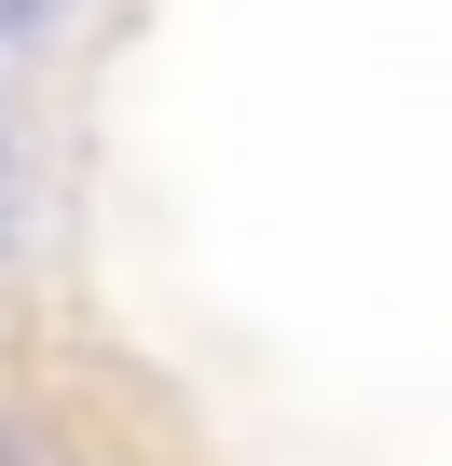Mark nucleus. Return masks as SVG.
Wrapping results in <instances>:
<instances>
[{
	"instance_id": "obj_1",
	"label": "nucleus",
	"mask_w": 452,
	"mask_h": 466,
	"mask_svg": "<svg viewBox=\"0 0 452 466\" xmlns=\"http://www.w3.org/2000/svg\"><path fill=\"white\" fill-rule=\"evenodd\" d=\"M0 466H69V452H55L42 425H0Z\"/></svg>"
},
{
	"instance_id": "obj_2",
	"label": "nucleus",
	"mask_w": 452,
	"mask_h": 466,
	"mask_svg": "<svg viewBox=\"0 0 452 466\" xmlns=\"http://www.w3.org/2000/svg\"><path fill=\"white\" fill-rule=\"evenodd\" d=\"M42 15H55V0H0V42H28V28H42Z\"/></svg>"
}]
</instances>
